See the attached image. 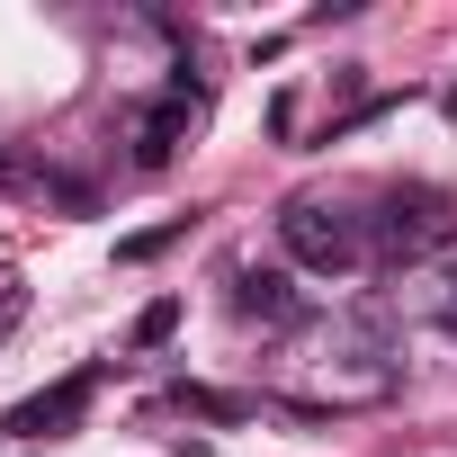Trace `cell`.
<instances>
[{"label": "cell", "instance_id": "obj_1", "mask_svg": "<svg viewBox=\"0 0 457 457\" xmlns=\"http://www.w3.org/2000/svg\"><path fill=\"white\" fill-rule=\"evenodd\" d=\"M457 243V197L448 188H386L377 197V215H368V252L377 261H430V252H448Z\"/></svg>", "mask_w": 457, "mask_h": 457}, {"label": "cell", "instance_id": "obj_7", "mask_svg": "<svg viewBox=\"0 0 457 457\" xmlns=\"http://www.w3.org/2000/svg\"><path fill=\"white\" fill-rule=\"evenodd\" d=\"M170 332H179V296H153V305L135 314V350H162Z\"/></svg>", "mask_w": 457, "mask_h": 457}, {"label": "cell", "instance_id": "obj_5", "mask_svg": "<svg viewBox=\"0 0 457 457\" xmlns=\"http://www.w3.org/2000/svg\"><path fill=\"white\" fill-rule=\"evenodd\" d=\"M234 305H243L252 323H296V314H305V296L287 287V270H243V287H234Z\"/></svg>", "mask_w": 457, "mask_h": 457}, {"label": "cell", "instance_id": "obj_2", "mask_svg": "<svg viewBox=\"0 0 457 457\" xmlns=\"http://www.w3.org/2000/svg\"><path fill=\"white\" fill-rule=\"evenodd\" d=\"M278 243H287L296 270H323V278L359 270V252H368V234H359L341 206H323V197H296V206L278 215Z\"/></svg>", "mask_w": 457, "mask_h": 457}, {"label": "cell", "instance_id": "obj_3", "mask_svg": "<svg viewBox=\"0 0 457 457\" xmlns=\"http://www.w3.org/2000/svg\"><path fill=\"white\" fill-rule=\"evenodd\" d=\"M188 117H197V81L179 72V81H170V99H162V108H144V126H135V162H144V170H162V162L179 153Z\"/></svg>", "mask_w": 457, "mask_h": 457}, {"label": "cell", "instance_id": "obj_9", "mask_svg": "<svg viewBox=\"0 0 457 457\" xmlns=\"http://www.w3.org/2000/svg\"><path fill=\"white\" fill-rule=\"evenodd\" d=\"M439 323H448V332H457V270H448V278H439Z\"/></svg>", "mask_w": 457, "mask_h": 457}, {"label": "cell", "instance_id": "obj_10", "mask_svg": "<svg viewBox=\"0 0 457 457\" xmlns=\"http://www.w3.org/2000/svg\"><path fill=\"white\" fill-rule=\"evenodd\" d=\"M0 332H10V323H0Z\"/></svg>", "mask_w": 457, "mask_h": 457}, {"label": "cell", "instance_id": "obj_8", "mask_svg": "<svg viewBox=\"0 0 457 457\" xmlns=\"http://www.w3.org/2000/svg\"><path fill=\"white\" fill-rule=\"evenodd\" d=\"M179 234H188V215H179V224H153V234H126V243H117V261H162Z\"/></svg>", "mask_w": 457, "mask_h": 457}, {"label": "cell", "instance_id": "obj_6", "mask_svg": "<svg viewBox=\"0 0 457 457\" xmlns=\"http://www.w3.org/2000/svg\"><path fill=\"white\" fill-rule=\"evenodd\" d=\"M170 403H179V412H206V421H243V412H252L243 395H215V386H179Z\"/></svg>", "mask_w": 457, "mask_h": 457}, {"label": "cell", "instance_id": "obj_4", "mask_svg": "<svg viewBox=\"0 0 457 457\" xmlns=\"http://www.w3.org/2000/svg\"><path fill=\"white\" fill-rule=\"evenodd\" d=\"M90 386H99V377L81 368V377H63V386H46V395H28V403L10 412V430H28V439H63V430L81 421V403H90Z\"/></svg>", "mask_w": 457, "mask_h": 457}]
</instances>
